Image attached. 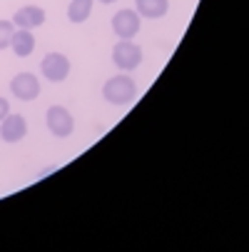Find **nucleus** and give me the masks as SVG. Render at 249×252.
I'll list each match as a JSON object with an SVG mask.
<instances>
[{
    "label": "nucleus",
    "mask_w": 249,
    "mask_h": 252,
    "mask_svg": "<svg viewBox=\"0 0 249 252\" xmlns=\"http://www.w3.org/2000/svg\"><path fill=\"white\" fill-rule=\"evenodd\" d=\"M40 73L50 83H62L70 75V60L62 53H48L40 63Z\"/></svg>",
    "instance_id": "nucleus-4"
},
{
    "label": "nucleus",
    "mask_w": 249,
    "mask_h": 252,
    "mask_svg": "<svg viewBox=\"0 0 249 252\" xmlns=\"http://www.w3.org/2000/svg\"><path fill=\"white\" fill-rule=\"evenodd\" d=\"M45 125L55 137H67L70 132L75 130V118L67 113V107L62 105H53L50 110L45 113Z\"/></svg>",
    "instance_id": "nucleus-3"
},
{
    "label": "nucleus",
    "mask_w": 249,
    "mask_h": 252,
    "mask_svg": "<svg viewBox=\"0 0 249 252\" xmlns=\"http://www.w3.org/2000/svg\"><path fill=\"white\" fill-rule=\"evenodd\" d=\"M10 93L23 100V102H30L40 95V80L35 78L32 73H18L13 80H10Z\"/></svg>",
    "instance_id": "nucleus-7"
},
{
    "label": "nucleus",
    "mask_w": 249,
    "mask_h": 252,
    "mask_svg": "<svg viewBox=\"0 0 249 252\" xmlns=\"http://www.w3.org/2000/svg\"><path fill=\"white\" fill-rule=\"evenodd\" d=\"M137 95V83L127 75V73H120V75H112L108 83L102 85V97L108 100L110 105H130Z\"/></svg>",
    "instance_id": "nucleus-1"
},
{
    "label": "nucleus",
    "mask_w": 249,
    "mask_h": 252,
    "mask_svg": "<svg viewBox=\"0 0 249 252\" xmlns=\"http://www.w3.org/2000/svg\"><path fill=\"white\" fill-rule=\"evenodd\" d=\"M13 32H15V25H13V20H0V50L10 48Z\"/></svg>",
    "instance_id": "nucleus-12"
},
{
    "label": "nucleus",
    "mask_w": 249,
    "mask_h": 252,
    "mask_svg": "<svg viewBox=\"0 0 249 252\" xmlns=\"http://www.w3.org/2000/svg\"><path fill=\"white\" fill-rule=\"evenodd\" d=\"M139 15H137V10H130V8H125V10H120V13H115V18H112V30H115V35L120 40H132L135 35L139 32Z\"/></svg>",
    "instance_id": "nucleus-5"
},
{
    "label": "nucleus",
    "mask_w": 249,
    "mask_h": 252,
    "mask_svg": "<svg viewBox=\"0 0 249 252\" xmlns=\"http://www.w3.org/2000/svg\"><path fill=\"white\" fill-rule=\"evenodd\" d=\"M8 113H10V102H8V97H0V120H3Z\"/></svg>",
    "instance_id": "nucleus-13"
},
{
    "label": "nucleus",
    "mask_w": 249,
    "mask_h": 252,
    "mask_svg": "<svg viewBox=\"0 0 249 252\" xmlns=\"http://www.w3.org/2000/svg\"><path fill=\"white\" fill-rule=\"evenodd\" d=\"M135 10H137L139 18L160 20L169 10V0H135Z\"/></svg>",
    "instance_id": "nucleus-9"
},
{
    "label": "nucleus",
    "mask_w": 249,
    "mask_h": 252,
    "mask_svg": "<svg viewBox=\"0 0 249 252\" xmlns=\"http://www.w3.org/2000/svg\"><path fill=\"white\" fill-rule=\"evenodd\" d=\"M92 3L95 0H70V5H67L70 23H85L92 13Z\"/></svg>",
    "instance_id": "nucleus-11"
},
{
    "label": "nucleus",
    "mask_w": 249,
    "mask_h": 252,
    "mask_svg": "<svg viewBox=\"0 0 249 252\" xmlns=\"http://www.w3.org/2000/svg\"><path fill=\"white\" fill-rule=\"evenodd\" d=\"M97 3H102V5H110V3H115V0H97Z\"/></svg>",
    "instance_id": "nucleus-14"
},
{
    "label": "nucleus",
    "mask_w": 249,
    "mask_h": 252,
    "mask_svg": "<svg viewBox=\"0 0 249 252\" xmlns=\"http://www.w3.org/2000/svg\"><path fill=\"white\" fill-rule=\"evenodd\" d=\"M45 23V10L40 5H23L15 15H13V25L15 28H25V30H32V28H40Z\"/></svg>",
    "instance_id": "nucleus-8"
},
{
    "label": "nucleus",
    "mask_w": 249,
    "mask_h": 252,
    "mask_svg": "<svg viewBox=\"0 0 249 252\" xmlns=\"http://www.w3.org/2000/svg\"><path fill=\"white\" fill-rule=\"evenodd\" d=\"M25 135H28V120L23 115L8 113L3 120H0V140H3V142L15 145V142H20Z\"/></svg>",
    "instance_id": "nucleus-6"
},
{
    "label": "nucleus",
    "mask_w": 249,
    "mask_h": 252,
    "mask_svg": "<svg viewBox=\"0 0 249 252\" xmlns=\"http://www.w3.org/2000/svg\"><path fill=\"white\" fill-rule=\"evenodd\" d=\"M10 48L18 58H28L32 50H35V35L25 28H15L13 32V40H10Z\"/></svg>",
    "instance_id": "nucleus-10"
},
{
    "label": "nucleus",
    "mask_w": 249,
    "mask_h": 252,
    "mask_svg": "<svg viewBox=\"0 0 249 252\" xmlns=\"http://www.w3.org/2000/svg\"><path fill=\"white\" fill-rule=\"evenodd\" d=\"M112 63L122 70V73H132V70L142 63V48L132 40H120L112 48Z\"/></svg>",
    "instance_id": "nucleus-2"
}]
</instances>
